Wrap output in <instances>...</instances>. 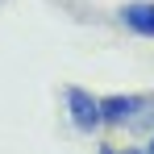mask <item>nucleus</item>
Here are the masks:
<instances>
[{
	"label": "nucleus",
	"instance_id": "1",
	"mask_svg": "<svg viewBox=\"0 0 154 154\" xmlns=\"http://www.w3.org/2000/svg\"><path fill=\"white\" fill-rule=\"evenodd\" d=\"M100 117H104V129L146 125L154 117V96H142V92H112V96H100Z\"/></svg>",
	"mask_w": 154,
	"mask_h": 154
},
{
	"label": "nucleus",
	"instance_id": "2",
	"mask_svg": "<svg viewBox=\"0 0 154 154\" xmlns=\"http://www.w3.org/2000/svg\"><path fill=\"white\" fill-rule=\"evenodd\" d=\"M63 108H67V121L75 133H96L104 129V117H100V96L79 88V83H67L63 88Z\"/></svg>",
	"mask_w": 154,
	"mask_h": 154
},
{
	"label": "nucleus",
	"instance_id": "3",
	"mask_svg": "<svg viewBox=\"0 0 154 154\" xmlns=\"http://www.w3.org/2000/svg\"><path fill=\"white\" fill-rule=\"evenodd\" d=\"M117 21H121V29H129L133 38L154 42V0H129V4H121V8H117Z\"/></svg>",
	"mask_w": 154,
	"mask_h": 154
},
{
	"label": "nucleus",
	"instance_id": "4",
	"mask_svg": "<svg viewBox=\"0 0 154 154\" xmlns=\"http://www.w3.org/2000/svg\"><path fill=\"white\" fill-rule=\"evenodd\" d=\"M96 154H121L117 146H96Z\"/></svg>",
	"mask_w": 154,
	"mask_h": 154
},
{
	"label": "nucleus",
	"instance_id": "5",
	"mask_svg": "<svg viewBox=\"0 0 154 154\" xmlns=\"http://www.w3.org/2000/svg\"><path fill=\"white\" fill-rule=\"evenodd\" d=\"M121 154H146V146H129V150H121Z\"/></svg>",
	"mask_w": 154,
	"mask_h": 154
},
{
	"label": "nucleus",
	"instance_id": "6",
	"mask_svg": "<svg viewBox=\"0 0 154 154\" xmlns=\"http://www.w3.org/2000/svg\"><path fill=\"white\" fill-rule=\"evenodd\" d=\"M146 154H154V133H150V142H146Z\"/></svg>",
	"mask_w": 154,
	"mask_h": 154
}]
</instances>
